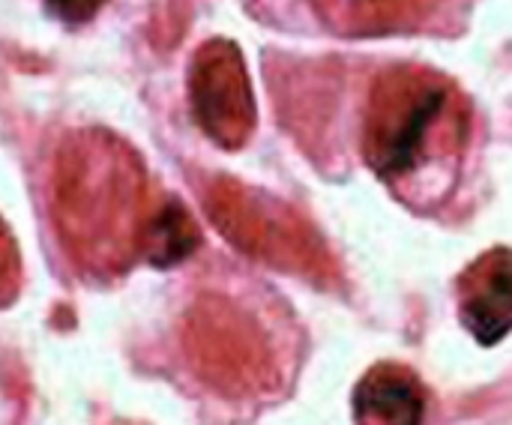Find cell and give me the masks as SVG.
Instances as JSON below:
<instances>
[{
  "label": "cell",
  "mask_w": 512,
  "mask_h": 425,
  "mask_svg": "<svg viewBox=\"0 0 512 425\" xmlns=\"http://www.w3.org/2000/svg\"><path fill=\"white\" fill-rule=\"evenodd\" d=\"M468 144V99L444 72L384 69L363 111L360 150L375 177L414 207L450 195Z\"/></svg>",
  "instance_id": "cell-1"
},
{
  "label": "cell",
  "mask_w": 512,
  "mask_h": 425,
  "mask_svg": "<svg viewBox=\"0 0 512 425\" xmlns=\"http://www.w3.org/2000/svg\"><path fill=\"white\" fill-rule=\"evenodd\" d=\"M54 216L66 249L90 273H123L147 219L141 156L108 129H81L57 153Z\"/></svg>",
  "instance_id": "cell-2"
},
{
  "label": "cell",
  "mask_w": 512,
  "mask_h": 425,
  "mask_svg": "<svg viewBox=\"0 0 512 425\" xmlns=\"http://www.w3.org/2000/svg\"><path fill=\"white\" fill-rule=\"evenodd\" d=\"M207 213L213 225L246 255L321 285L336 279V264L324 240L297 210L273 195L249 189L231 177H219L207 189Z\"/></svg>",
  "instance_id": "cell-3"
},
{
  "label": "cell",
  "mask_w": 512,
  "mask_h": 425,
  "mask_svg": "<svg viewBox=\"0 0 512 425\" xmlns=\"http://www.w3.org/2000/svg\"><path fill=\"white\" fill-rule=\"evenodd\" d=\"M189 102L198 126L225 150H240L255 129V96L246 60L231 39L204 42L189 66Z\"/></svg>",
  "instance_id": "cell-4"
},
{
  "label": "cell",
  "mask_w": 512,
  "mask_h": 425,
  "mask_svg": "<svg viewBox=\"0 0 512 425\" xmlns=\"http://www.w3.org/2000/svg\"><path fill=\"white\" fill-rule=\"evenodd\" d=\"M189 348L210 378L231 387H249L267 369L261 333L243 312L219 297H204L192 309Z\"/></svg>",
  "instance_id": "cell-5"
},
{
  "label": "cell",
  "mask_w": 512,
  "mask_h": 425,
  "mask_svg": "<svg viewBox=\"0 0 512 425\" xmlns=\"http://www.w3.org/2000/svg\"><path fill=\"white\" fill-rule=\"evenodd\" d=\"M462 327L480 345H498L512 333V249L483 252L456 282Z\"/></svg>",
  "instance_id": "cell-6"
},
{
  "label": "cell",
  "mask_w": 512,
  "mask_h": 425,
  "mask_svg": "<svg viewBox=\"0 0 512 425\" xmlns=\"http://www.w3.org/2000/svg\"><path fill=\"white\" fill-rule=\"evenodd\" d=\"M351 408L357 425H423L426 387L408 366L378 363L360 378Z\"/></svg>",
  "instance_id": "cell-7"
},
{
  "label": "cell",
  "mask_w": 512,
  "mask_h": 425,
  "mask_svg": "<svg viewBox=\"0 0 512 425\" xmlns=\"http://www.w3.org/2000/svg\"><path fill=\"white\" fill-rule=\"evenodd\" d=\"M444 0H312L330 30L345 36L408 33L429 24Z\"/></svg>",
  "instance_id": "cell-8"
},
{
  "label": "cell",
  "mask_w": 512,
  "mask_h": 425,
  "mask_svg": "<svg viewBox=\"0 0 512 425\" xmlns=\"http://www.w3.org/2000/svg\"><path fill=\"white\" fill-rule=\"evenodd\" d=\"M201 243V231L192 222L189 210L177 198H165L153 210H147L138 255L153 267H174L186 261Z\"/></svg>",
  "instance_id": "cell-9"
},
{
  "label": "cell",
  "mask_w": 512,
  "mask_h": 425,
  "mask_svg": "<svg viewBox=\"0 0 512 425\" xmlns=\"http://www.w3.org/2000/svg\"><path fill=\"white\" fill-rule=\"evenodd\" d=\"M21 288V255L15 237L0 222V306H9Z\"/></svg>",
  "instance_id": "cell-10"
},
{
  "label": "cell",
  "mask_w": 512,
  "mask_h": 425,
  "mask_svg": "<svg viewBox=\"0 0 512 425\" xmlns=\"http://www.w3.org/2000/svg\"><path fill=\"white\" fill-rule=\"evenodd\" d=\"M51 15H57L63 24L69 27H78V24H87L108 0H45Z\"/></svg>",
  "instance_id": "cell-11"
}]
</instances>
